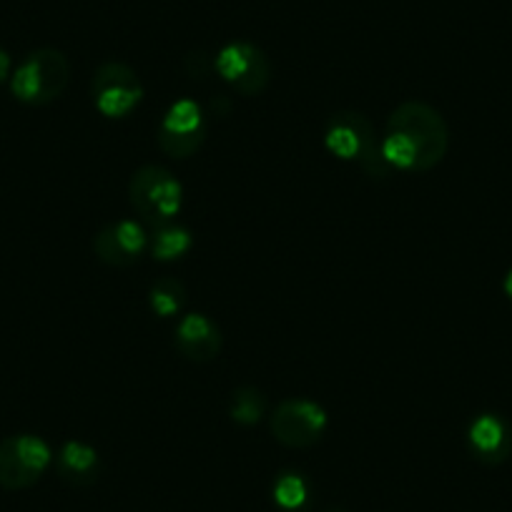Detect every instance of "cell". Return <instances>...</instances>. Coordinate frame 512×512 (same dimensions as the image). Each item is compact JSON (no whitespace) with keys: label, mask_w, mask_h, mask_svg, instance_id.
I'll list each match as a JSON object with an SVG mask.
<instances>
[{"label":"cell","mask_w":512,"mask_h":512,"mask_svg":"<svg viewBox=\"0 0 512 512\" xmlns=\"http://www.w3.org/2000/svg\"><path fill=\"white\" fill-rule=\"evenodd\" d=\"M450 149V128L435 106L405 101L390 113L382 136L384 159L392 169L425 174L442 164Z\"/></svg>","instance_id":"cell-1"},{"label":"cell","mask_w":512,"mask_h":512,"mask_svg":"<svg viewBox=\"0 0 512 512\" xmlns=\"http://www.w3.org/2000/svg\"><path fill=\"white\" fill-rule=\"evenodd\" d=\"M324 144L337 159L357 164L372 181L390 179L392 166L384 159L382 136H377V128L364 113H332L324 128Z\"/></svg>","instance_id":"cell-2"},{"label":"cell","mask_w":512,"mask_h":512,"mask_svg":"<svg viewBox=\"0 0 512 512\" xmlns=\"http://www.w3.org/2000/svg\"><path fill=\"white\" fill-rule=\"evenodd\" d=\"M128 201L151 229L171 224L181 211L184 189L169 169L156 164L141 166L128 181Z\"/></svg>","instance_id":"cell-3"},{"label":"cell","mask_w":512,"mask_h":512,"mask_svg":"<svg viewBox=\"0 0 512 512\" xmlns=\"http://www.w3.org/2000/svg\"><path fill=\"white\" fill-rule=\"evenodd\" d=\"M71 83V63L56 48L33 51L11 78V91L18 101L46 106L61 98Z\"/></svg>","instance_id":"cell-4"},{"label":"cell","mask_w":512,"mask_h":512,"mask_svg":"<svg viewBox=\"0 0 512 512\" xmlns=\"http://www.w3.org/2000/svg\"><path fill=\"white\" fill-rule=\"evenodd\" d=\"M51 460V447L36 435L0 440V487L13 492L33 487L48 470Z\"/></svg>","instance_id":"cell-5"},{"label":"cell","mask_w":512,"mask_h":512,"mask_svg":"<svg viewBox=\"0 0 512 512\" xmlns=\"http://www.w3.org/2000/svg\"><path fill=\"white\" fill-rule=\"evenodd\" d=\"M214 68L241 96H259L272 81V61L267 53L246 41L221 48L214 58Z\"/></svg>","instance_id":"cell-6"},{"label":"cell","mask_w":512,"mask_h":512,"mask_svg":"<svg viewBox=\"0 0 512 512\" xmlns=\"http://www.w3.org/2000/svg\"><path fill=\"white\" fill-rule=\"evenodd\" d=\"M91 98L98 113L106 118H123L141 103L144 83L131 66L121 61H108L93 73Z\"/></svg>","instance_id":"cell-7"},{"label":"cell","mask_w":512,"mask_h":512,"mask_svg":"<svg viewBox=\"0 0 512 512\" xmlns=\"http://www.w3.org/2000/svg\"><path fill=\"white\" fill-rule=\"evenodd\" d=\"M274 440L292 450H307L322 440L327 430V412L312 400H284L269 417Z\"/></svg>","instance_id":"cell-8"},{"label":"cell","mask_w":512,"mask_h":512,"mask_svg":"<svg viewBox=\"0 0 512 512\" xmlns=\"http://www.w3.org/2000/svg\"><path fill=\"white\" fill-rule=\"evenodd\" d=\"M206 134L209 128H206L201 106L184 98L164 113L156 128V144L171 159H189L204 146Z\"/></svg>","instance_id":"cell-9"},{"label":"cell","mask_w":512,"mask_h":512,"mask_svg":"<svg viewBox=\"0 0 512 512\" xmlns=\"http://www.w3.org/2000/svg\"><path fill=\"white\" fill-rule=\"evenodd\" d=\"M146 246H149V236H146L144 226L131 219L106 224L93 236V251H96V256L113 269H128L139 264Z\"/></svg>","instance_id":"cell-10"},{"label":"cell","mask_w":512,"mask_h":512,"mask_svg":"<svg viewBox=\"0 0 512 512\" xmlns=\"http://www.w3.org/2000/svg\"><path fill=\"white\" fill-rule=\"evenodd\" d=\"M467 447L472 457L487 467H497L512 455V427L500 415H480L467 430Z\"/></svg>","instance_id":"cell-11"},{"label":"cell","mask_w":512,"mask_h":512,"mask_svg":"<svg viewBox=\"0 0 512 512\" xmlns=\"http://www.w3.org/2000/svg\"><path fill=\"white\" fill-rule=\"evenodd\" d=\"M174 342L181 357L191 359V362H211V359L219 357L221 347H224L221 329L206 314L199 312L186 314V317L179 319Z\"/></svg>","instance_id":"cell-12"},{"label":"cell","mask_w":512,"mask_h":512,"mask_svg":"<svg viewBox=\"0 0 512 512\" xmlns=\"http://www.w3.org/2000/svg\"><path fill=\"white\" fill-rule=\"evenodd\" d=\"M56 470L66 485L81 490V487H91L98 482V477H101V457H98L96 447L71 440L58 452Z\"/></svg>","instance_id":"cell-13"},{"label":"cell","mask_w":512,"mask_h":512,"mask_svg":"<svg viewBox=\"0 0 512 512\" xmlns=\"http://www.w3.org/2000/svg\"><path fill=\"white\" fill-rule=\"evenodd\" d=\"M191 249V231L184 226L166 224L161 229H154V239H151V254L159 262H174L181 259L186 251Z\"/></svg>","instance_id":"cell-14"},{"label":"cell","mask_w":512,"mask_h":512,"mask_svg":"<svg viewBox=\"0 0 512 512\" xmlns=\"http://www.w3.org/2000/svg\"><path fill=\"white\" fill-rule=\"evenodd\" d=\"M229 415L236 425L251 427L267 415V397L256 387H239L229 400Z\"/></svg>","instance_id":"cell-15"},{"label":"cell","mask_w":512,"mask_h":512,"mask_svg":"<svg viewBox=\"0 0 512 512\" xmlns=\"http://www.w3.org/2000/svg\"><path fill=\"white\" fill-rule=\"evenodd\" d=\"M186 299H189V294H186L184 282H179V279L174 277H166V279H159V282L151 287L149 307L154 309V314H159V317L166 319L179 314L181 309H184Z\"/></svg>","instance_id":"cell-16"},{"label":"cell","mask_w":512,"mask_h":512,"mask_svg":"<svg viewBox=\"0 0 512 512\" xmlns=\"http://www.w3.org/2000/svg\"><path fill=\"white\" fill-rule=\"evenodd\" d=\"M309 500V485L302 475L297 472H284L274 482V502H277L282 510L297 512L307 505Z\"/></svg>","instance_id":"cell-17"},{"label":"cell","mask_w":512,"mask_h":512,"mask_svg":"<svg viewBox=\"0 0 512 512\" xmlns=\"http://www.w3.org/2000/svg\"><path fill=\"white\" fill-rule=\"evenodd\" d=\"M8 73H11V58H8V53L0 48V81H6Z\"/></svg>","instance_id":"cell-18"},{"label":"cell","mask_w":512,"mask_h":512,"mask_svg":"<svg viewBox=\"0 0 512 512\" xmlns=\"http://www.w3.org/2000/svg\"><path fill=\"white\" fill-rule=\"evenodd\" d=\"M502 289H505L507 299H510V302H512V269L505 274V282H502Z\"/></svg>","instance_id":"cell-19"}]
</instances>
